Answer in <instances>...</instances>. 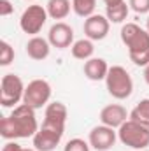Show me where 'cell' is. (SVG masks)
Masks as SVG:
<instances>
[{"label": "cell", "instance_id": "10", "mask_svg": "<svg viewBox=\"0 0 149 151\" xmlns=\"http://www.w3.org/2000/svg\"><path fill=\"white\" fill-rule=\"evenodd\" d=\"M47 40L53 47L58 49H65V47H72L74 44V30L70 25L63 23V21H56L47 34Z\"/></svg>", "mask_w": 149, "mask_h": 151}, {"label": "cell", "instance_id": "18", "mask_svg": "<svg viewBox=\"0 0 149 151\" xmlns=\"http://www.w3.org/2000/svg\"><path fill=\"white\" fill-rule=\"evenodd\" d=\"M130 119L140 123L142 127L149 128V99H142L130 113Z\"/></svg>", "mask_w": 149, "mask_h": 151}, {"label": "cell", "instance_id": "27", "mask_svg": "<svg viewBox=\"0 0 149 151\" xmlns=\"http://www.w3.org/2000/svg\"><path fill=\"white\" fill-rule=\"evenodd\" d=\"M144 81L149 84V65H146V67H144Z\"/></svg>", "mask_w": 149, "mask_h": 151}, {"label": "cell", "instance_id": "17", "mask_svg": "<svg viewBox=\"0 0 149 151\" xmlns=\"http://www.w3.org/2000/svg\"><path fill=\"white\" fill-rule=\"evenodd\" d=\"M70 7H72L70 0H47L46 4V11L53 19H65L70 12Z\"/></svg>", "mask_w": 149, "mask_h": 151}, {"label": "cell", "instance_id": "16", "mask_svg": "<svg viewBox=\"0 0 149 151\" xmlns=\"http://www.w3.org/2000/svg\"><path fill=\"white\" fill-rule=\"evenodd\" d=\"M70 53H72V56H74L75 60H82V62L93 58V53H95L93 40L88 37L75 40L74 44H72V47H70Z\"/></svg>", "mask_w": 149, "mask_h": 151}, {"label": "cell", "instance_id": "24", "mask_svg": "<svg viewBox=\"0 0 149 151\" xmlns=\"http://www.w3.org/2000/svg\"><path fill=\"white\" fill-rule=\"evenodd\" d=\"M12 11H14V5L9 2V0H0V16H9V14H12Z\"/></svg>", "mask_w": 149, "mask_h": 151}, {"label": "cell", "instance_id": "26", "mask_svg": "<svg viewBox=\"0 0 149 151\" xmlns=\"http://www.w3.org/2000/svg\"><path fill=\"white\" fill-rule=\"evenodd\" d=\"M123 0H104L105 7H111V5H116V4H121Z\"/></svg>", "mask_w": 149, "mask_h": 151}, {"label": "cell", "instance_id": "22", "mask_svg": "<svg viewBox=\"0 0 149 151\" xmlns=\"http://www.w3.org/2000/svg\"><path fill=\"white\" fill-rule=\"evenodd\" d=\"M90 142H86L84 139H79V137H75V139H70L67 144H65V148L63 151H90Z\"/></svg>", "mask_w": 149, "mask_h": 151}, {"label": "cell", "instance_id": "30", "mask_svg": "<svg viewBox=\"0 0 149 151\" xmlns=\"http://www.w3.org/2000/svg\"><path fill=\"white\" fill-rule=\"evenodd\" d=\"M140 151H149V150H140Z\"/></svg>", "mask_w": 149, "mask_h": 151}, {"label": "cell", "instance_id": "11", "mask_svg": "<svg viewBox=\"0 0 149 151\" xmlns=\"http://www.w3.org/2000/svg\"><path fill=\"white\" fill-rule=\"evenodd\" d=\"M111 21L107 16L102 14H91L90 18L84 19V35L91 40H104L109 34Z\"/></svg>", "mask_w": 149, "mask_h": 151}, {"label": "cell", "instance_id": "13", "mask_svg": "<svg viewBox=\"0 0 149 151\" xmlns=\"http://www.w3.org/2000/svg\"><path fill=\"white\" fill-rule=\"evenodd\" d=\"M128 118H130V114L126 113V109L121 104H109L100 111L102 125H107L111 128H119Z\"/></svg>", "mask_w": 149, "mask_h": 151}, {"label": "cell", "instance_id": "21", "mask_svg": "<svg viewBox=\"0 0 149 151\" xmlns=\"http://www.w3.org/2000/svg\"><path fill=\"white\" fill-rule=\"evenodd\" d=\"M12 62H14V49L7 40H2L0 42V65L7 67Z\"/></svg>", "mask_w": 149, "mask_h": 151}, {"label": "cell", "instance_id": "3", "mask_svg": "<svg viewBox=\"0 0 149 151\" xmlns=\"http://www.w3.org/2000/svg\"><path fill=\"white\" fill-rule=\"evenodd\" d=\"M105 86H107V91L111 97L117 99V100H125L133 91V79L125 67L112 65L105 77Z\"/></svg>", "mask_w": 149, "mask_h": 151}, {"label": "cell", "instance_id": "1", "mask_svg": "<svg viewBox=\"0 0 149 151\" xmlns=\"http://www.w3.org/2000/svg\"><path fill=\"white\" fill-rule=\"evenodd\" d=\"M39 123L35 109L19 104L12 109L9 116H4L0 119V135L5 141H16V139H28L34 137L39 132Z\"/></svg>", "mask_w": 149, "mask_h": 151}, {"label": "cell", "instance_id": "19", "mask_svg": "<svg viewBox=\"0 0 149 151\" xmlns=\"http://www.w3.org/2000/svg\"><path fill=\"white\" fill-rule=\"evenodd\" d=\"M130 12V5H126V2L123 0L121 4H116V5H111V7H105V16L111 23H123L126 19Z\"/></svg>", "mask_w": 149, "mask_h": 151}, {"label": "cell", "instance_id": "2", "mask_svg": "<svg viewBox=\"0 0 149 151\" xmlns=\"http://www.w3.org/2000/svg\"><path fill=\"white\" fill-rule=\"evenodd\" d=\"M121 40L128 49L130 60L139 65H149V32L137 23H126L121 27Z\"/></svg>", "mask_w": 149, "mask_h": 151}, {"label": "cell", "instance_id": "29", "mask_svg": "<svg viewBox=\"0 0 149 151\" xmlns=\"http://www.w3.org/2000/svg\"><path fill=\"white\" fill-rule=\"evenodd\" d=\"M25 151H37V150H35V148H34V150H25Z\"/></svg>", "mask_w": 149, "mask_h": 151}, {"label": "cell", "instance_id": "14", "mask_svg": "<svg viewBox=\"0 0 149 151\" xmlns=\"http://www.w3.org/2000/svg\"><path fill=\"white\" fill-rule=\"evenodd\" d=\"M51 47H53V46L49 44L47 39L34 35V37L27 42V55H28L32 60H35V62H42V60H46V58L49 56Z\"/></svg>", "mask_w": 149, "mask_h": 151}, {"label": "cell", "instance_id": "9", "mask_svg": "<svg viewBox=\"0 0 149 151\" xmlns=\"http://www.w3.org/2000/svg\"><path fill=\"white\" fill-rule=\"evenodd\" d=\"M63 134H65L63 130L42 125L39 128V132L34 135V148L37 151H53L62 142Z\"/></svg>", "mask_w": 149, "mask_h": 151}, {"label": "cell", "instance_id": "15", "mask_svg": "<svg viewBox=\"0 0 149 151\" xmlns=\"http://www.w3.org/2000/svg\"><path fill=\"white\" fill-rule=\"evenodd\" d=\"M109 69L111 67L107 65V62L104 58H90V60L84 62V67H82L84 76L90 81H102V79L105 81Z\"/></svg>", "mask_w": 149, "mask_h": 151}, {"label": "cell", "instance_id": "28", "mask_svg": "<svg viewBox=\"0 0 149 151\" xmlns=\"http://www.w3.org/2000/svg\"><path fill=\"white\" fill-rule=\"evenodd\" d=\"M146 30L149 32V16H148V21H146Z\"/></svg>", "mask_w": 149, "mask_h": 151}, {"label": "cell", "instance_id": "23", "mask_svg": "<svg viewBox=\"0 0 149 151\" xmlns=\"http://www.w3.org/2000/svg\"><path fill=\"white\" fill-rule=\"evenodd\" d=\"M128 5L137 14H146V12H149V0H130Z\"/></svg>", "mask_w": 149, "mask_h": 151}, {"label": "cell", "instance_id": "12", "mask_svg": "<svg viewBox=\"0 0 149 151\" xmlns=\"http://www.w3.org/2000/svg\"><path fill=\"white\" fill-rule=\"evenodd\" d=\"M67 118H69V109L63 102H51L46 106V113H44V121L42 125L46 127H53V128H58V130H63L65 132V123H67Z\"/></svg>", "mask_w": 149, "mask_h": 151}, {"label": "cell", "instance_id": "5", "mask_svg": "<svg viewBox=\"0 0 149 151\" xmlns=\"http://www.w3.org/2000/svg\"><path fill=\"white\" fill-rule=\"evenodd\" d=\"M23 79L16 74H5L0 83V104L4 107H14L16 104L23 102L25 95Z\"/></svg>", "mask_w": 149, "mask_h": 151}, {"label": "cell", "instance_id": "8", "mask_svg": "<svg viewBox=\"0 0 149 151\" xmlns=\"http://www.w3.org/2000/svg\"><path fill=\"white\" fill-rule=\"evenodd\" d=\"M117 139V132L116 128H111L107 125H98V127H93L90 135H88V142L93 150L97 151H109L114 146Z\"/></svg>", "mask_w": 149, "mask_h": 151}, {"label": "cell", "instance_id": "7", "mask_svg": "<svg viewBox=\"0 0 149 151\" xmlns=\"http://www.w3.org/2000/svg\"><path fill=\"white\" fill-rule=\"evenodd\" d=\"M49 99H51V84L46 79H34L25 88L23 104H27L37 111L40 107L47 106Z\"/></svg>", "mask_w": 149, "mask_h": 151}, {"label": "cell", "instance_id": "20", "mask_svg": "<svg viewBox=\"0 0 149 151\" xmlns=\"http://www.w3.org/2000/svg\"><path fill=\"white\" fill-rule=\"evenodd\" d=\"M95 7H97V0H72L74 12L84 19L95 14Z\"/></svg>", "mask_w": 149, "mask_h": 151}, {"label": "cell", "instance_id": "6", "mask_svg": "<svg viewBox=\"0 0 149 151\" xmlns=\"http://www.w3.org/2000/svg\"><path fill=\"white\" fill-rule=\"evenodd\" d=\"M47 18H49V14H47L46 7H42L39 4L28 5L19 18V28L28 35H37L42 30V27L46 25Z\"/></svg>", "mask_w": 149, "mask_h": 151}, {"label": "cell", "instance_id": "25", "mask_svg": "<svg viewBox=\"0 0 149 151\" xmlns=\"http://www.w3.org/2000/svg\"><path fill=\"white\" fill-rule=\"evenodd\" d=\"M2 151H25V148H21V144H18L16 141H7Z\"/></svg>", "mask_w": 149, "mask_h": 151}, {"label": "cell", "instance_id": "31", "mask_svg": "<svg viewBox=\"0 0 149 151\" xmlns=\"http://www.w3.org/2000/svg\"><path fill=\"white\" fill-rule=\"evenodd\" d=\"M27 2H32V0H27Z\"/></svg>", "mask_w": 149, "mask_h": 151}, {"label": "cell", "instance_id": "4", "mask_svg": "<svg viewBox=\"0 0 149 151\" xmlns=\"http://www.w3.org/2000/svg\"><path fill=\"white\" fill-rule=\"evenodd\" d=\"M117 139L133 150H148L149 146V128L142 127L140 123L133 119H126L119 128H117Z\"/></svg>", "mask_w": 149, "mask_h": 151}]
</instances>
